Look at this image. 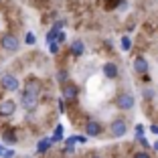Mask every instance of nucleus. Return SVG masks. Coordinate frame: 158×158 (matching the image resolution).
<instances>
[{"label": "nucleus", "instance_id": "f257e3e1", "mask_svg": "<svg viewBox=\"0 0 158 158\" xmlns=\"http://www.w3.org/2000/svg\"><path fill=\"white\" fill-rule=\"evenodd\" d=\"M41 81L39 79H28L24 85V91H20V106L28 112L37 110L39 99H41Z\"/></svg>", "mask_w": 158, "mask_h": 158}, {"label": "nucleus", "instance_id": "f03ea898", "mask_svg": "<svg viewBox=\"0 0 158 158\" xmlns=\"http://www.w3.org/2000/svg\"><path fill=\"white\" fill-rule=\"evenodd\" d=\"M0 47H2L4 51H8V53H16L20 49V41H19V37H16V35L4 33L2 37H0Z\"/></svg>", "mask_w": 158, "mask_h": 158}, {"label": "nucleus", "instance_id": "7ed1b4c3", "mask_svg": "<svg viewBox=\"0 0 158 158\" xmlns=\"http://www.w3.org/2000/svg\"><path fill=\"white\" fill-rule=\"evenodd\" d=\"M0 87L4 89V91H19L20 81L16 79V75H12V73H2L0 75Z\"/></svg>", "mask_w": 158, "mask_h": 158}, {"label": "nucleus", "instance_id": "20e7f679", "mask_svg": "<svg viewBox=\"0 0 158 158\" xmlns=\"http://www.w3.org/2000/svg\"><path fill=\"white\" fill-rule=\"evenodd\" d=\"M16 112V103L12 99H2L0 102V118H10Z\"/></svg>", "mask_w": 158, "mask_h": 158}, {"label": "nucleus", "instance_id": "39448f33", "mask_svg": "<svg viewBox=\"0 0 158 158\" xmlns=\"http://www.w3.org/2000/svg\"><path fill=\"white\" fill-rule=\"evenodd\" d=\"M77 85L75 83H63V99H67V102H73L75 98H77Z\"/></svg>", "mask_w": 158, "mask_h": 158}, {"label": "nucleus", "instance_id": "423d86ee", "mask_svg": "<svg viewBox=\"0 0 158 158\" xmlns=\"http://www.w3.org/2000/svg\"><path fill=\"white\" fill-rule=\"evenodd\" d=\"M118 107L120 110H132L134 107V95L132 93H122L118 98Z\"/></svg>", "mask_w": 158, "mask_h": 158}, {"label": "nucleus", "instance_id": "0eeeda50", "mask_svg": "<svg viewBox=\"0 0 158 158\" xmlns=\"http://www.w3.org/2000/svg\"><path fill=\"white\" fill-rule=\"evenodd\" d=\"M112 136L114 138H122V136L126 134V130H128V126H126V122L124 120H116V122H112Z\"/></svg>", "mask_w": 158, "mask_h": 158}, {"label": "nucleus", "instance_id": "6e6552de", "mask_svg": "<svg viewBox=\"0 0 158 158\" xmlns=\"http://www.w3.org/2000/svg\"><path fill=\"white\" fill-rule=\"evenodd\" d=\"M134 69H136V73L146 75L148 73V61H146L144 57H136L134 59Z\"/></svg>", "mask_w": 158, "mask_h": 158}, {"label": "nucleus", "instance_id": "1a4fd4ad", "mask_svg": "<svg viewBox=\"0 0 158 158\" xmlns=\"http://www.w3.org/2000/svg\"><path fill=\"white\" fill-rule=\"evenodd\" d=\"M85 134L87 136H99L102 134V124L99 122H87L85 124Z\"/></svg>", "mask_w": 158, "mask_h": 158}, {"label": "nucleus", "instance_id": "9d476101", "mask_svg": "<svg viewBox=\"0 0 158 158\" xmlns=\"http://www.w3.org/2000/svg\"><path fill=\"white\" fill-rule=\"evenodd\" d=\"M102 71H103V75H106L107 79H116L118 77V65L116 63H106Z\"/></svg>", "mask_w": 158, "mask_h": 158}, {"label": "nucleus", "instance_id": "9b49d317", "mask_svg": "<svg viewBox=\"0 0 158 158\" xmlns=\"http://www.w3.org/2000/svg\"><path fill=\"white\" fill-rule=\"evenodd\" d=\"M2 140H4L6 144H16V142H19V136H16V132L14 130H4L2 132Z\"/></svg>", "mask_w": 158, "mask_h": 158}, {"label": "nucleus", "instance_id": "f8f14e48", "mask_svg": "<svg viewBox=\"0 0 158 158\" xmlns=\"http://www.w3.org/2000/svg\"><path fill=\"white\" fill-rule=\"evenodd\" d=\"M83 49H85V47H83L81 41H73V43H71V55L81 57V55H83Z\"/></svg>", "mask_w": 158, "mask_h": 158}, {"label": "nucleus", "instance_id": "ddd939ff", "mask_svg": "<svg viewBox=\"0 0 158 158\" xmlns=\"http://www.w3.org/2000/svg\"><path fill=\"white\" fill-rule=\"evenodd\" d=\"M51 144H53V142H51V138H43L41 142H39V144H37V152H39V154L47 152V150L51 148Z\"/></svg>", "mask_w": 158, "mask_h": 158}, {"label": "nucleus", "instance_id": "4468645a", "mask_svg": "<svg viewBox=\"0 0 158 158\" xmlns=\"http://www.w3.org/2000/svg\"><path fill=\"white\" fill-rule=\"evenodd\" d=\"M61 140H63V126H57L55 134H53V138H51V142H61Z\"/></svg>", "mask_w": 158, "mask_h": 158}, {"label": "nucleus", "instance_id": "2eb2a0df", "mask_svg": "<svg viewBox=\"0 0 158 158\" xmlns=\"http://www.w3.org/2000/svg\"><path fill=\"white\" fill-rule=\"evenodd\" d=\"M67 79H69V73H67L65 69L57 71V81H59V83H67Z\"/></svg>", "mask_w": 158, "mask_h": 158}, {"label": "nucleus", "instance_id": "dca6fc26", "mask_svg": "<svg viewBox=\"0 0 158 158\" xmlns=\"http://www.w3.org/2000/svg\"><path fill=\"white\" fill-rule=\"evenodd\" d=\"M120 47H122V51H130V47H132V41L128 37H122V43H120Z\"/></svg>", "mask_w": 158, "mask_h": 158}, {"label": "nucleus", "instance_id": "f3484780", "mask_svg": "<svg viewBox=\"0 0 158 158\" xmlns=\"http://www.w3.org/2000/svg\"><path fill=\"white\" fill-rule=\"evenodd\" d=\"M57 33H59V28H55V27H53L51 31L47 33V43H53V41H55V39H57Z\"/></svg>", "mask_w": 158, "mask_h": 158}, {"label": "nucleus", "instance_id": "a211bd4d", "mask_svg": "<svg viewBox=\"0 0 158 158\" xmlns=\"http://www.w3.org/2000/svg\"><path fill=\"white\" fill-rule=\"evenodd\" d=\"M24 43H27V45H35V43H37V37H35L33 33H27V37H24Z\"/></svg>", "mask_w": 158, "mask_h": 158}, {"label": "nucleus", "instance_id": "6ab92c4d", "mask_svg": "<svg viewBox=\"0 0 158 158\" xmlns=\"http://www.w3.org/2000/svg\"><path fill=\"white\" fill-rule=\"evenodd\" d=\"M49 51H51L53 55H57V53H59V43H55V41L49 43Z\"/></svg>", "mask_w": 158, "mask_h": 158}, {"label": "nucleus", "instance_id": "aec40b11", "mask_svg": "<svg viewBox=\"0 0 158 158\" xmlns=\"http://www.w3.org/2000/svg\"><path fill=\"white\" fill-rule=\"evenodd\" d=\"M2 158H14V150H6V152H2Z\"/></svg>", "mask_w": 158, "mask_h": 158}, {"label": "nucleus", "instance_id": "412c9836", "mask_svg": "<svg viewBox=\"0 0 158 158\" xmlns=\"http://www.w3.org/2000/svg\"><path fill=\"white\" fill-rule=\"evenodd\" d=\"M134 158H150V154L148 152H136Z\"/></svg>", "mask_w": 158, "mask_h": 158}, {"label": "nucleus", "instance_id": "4be33fe9", "mask_svg": "<svg viewBox=\"0 0 158 158\" xmlns=\"http://www.w3.org/2000/svg\"><path fill=\"white\" fill-rule=\"evenodd\" d=\"M142 134H144V126H136V136H142Z\"/></svg>", "mask_w": 158, "mask_h": 158}, {"label": "nucleus", "instance_id": "5701e85b", "mask_svg": "<svg viewBox=\"0 0 158 158\" xmlns=\"http://www.w3.org/2000/svg\"><path fill=\"white\" fill-rule=\"evenodd\" d=\"M63 24H65V23H63V20H57V23L53 24V27H55V28H59V31H61V28H63Z\"/></svg>", "mask_w": 158, "mask_h": 158}, {"label": "nucleus", "instance_id": "b1692460", "mask_svg": "<svg viewBox=\"0 0 158 158\" xmlns=\"http://www.w3.org/2000/svg\"><path fill=\"white\" fill-rule=\"evenodd\" d=\"M144 95H146V98L150 99V98H152V95H154V91H152V89H146V93H144Z\"/></svg>", "mask_w": 158, "mask_h": 158}, {"label": "nucleus", "instance_id": "393cba45", "mask_svg": "<svg viewBox=\"0 0 158 158\" xmlns=\"http://www.w3.org/2000/svg\"><path fill=\"white\" fill-rule=\"evenodd\" d=\"M150 132H152V134H158V126L152 124V126H150Z\"/></svg>", "mask_w": 158, "mask_h": 158}, {"label": "nucleus", "instance_id": "a878e982", "mask_svg": "<svg viewBox=\"0 0 158 158\" xmlns=\"http://www.w3.org/2000/svg\"><path fill=\"white\" fill-rule=\"evenodd\" d=\"M2 152H4V148H2V144H0V156H2Z\"/></svg>", "mask_w": 158, "mask_h": 158}, {"label": "nucleus", "instance_id": "bb28decb", "mask_svg": "<svg viewBox=\"0 0 158 158\" xmlns=\"http://www.w3.org/2000/svg\"><path fill=\"white\" fill-rule=\"evenodd\" d=\"M154 150H158V142H156V144H154Z\"/></svg>", "mask_w": 158, "mask_h": 158}, {"label": "nucleus", "instance_id": "cd10ccee", "mask_svg": "<svg viewBox=\"0 0 158 158\" xmlns=\"http://www.w3.org/2000/svg\"><path fill=\"white\" fill-rule=\"evenodd\" d=\"M93 158H99V156H93Z\"/></svg>", "mask_w": 158, "mask_h": 158}]
</instances>
